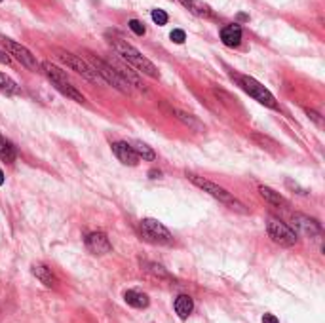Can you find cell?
<instances>
[{
    "mask_svg": "<svg viewBox=\"0 0 325 323\" xmlns=\"http://www.w3.org/2000/svg\"><path fill=\"white\" fill-rule=\"evenodd\" d=\"M110 46L114 48V52L118 56L122 57L124 61H128L132 66H135L139 72L150 76V78H160V72H158V68L154 66L152 61H148L137 48H134L132 44H128L126 40H122V38H110Z\"/></svg>",
    "mask_w": 325,
    "mask_h": 323,
    "instance_id": "6da1fadb",
    "label": "cell"
},
{
    "mask_svg": "<svg viewBox=\"0 0 325 323\" xmlns=\"http://www.w3.org/2000/svg\"><path fill=\"white\" fill-rule=\"evenodd\" d=\"M188 179H190L196 186H200L204 192H208V194H211L213 198H217L219 202H222L224 206H228L230 209H236L240 213H248L246 206H242L226 188H222V186H219V184H215V182H211V180H208V179H202L198 175H188Z\"/></svg>",
    "mask_w": 325,
    "mask_h": 323,
    "instance_id": "7a4b0ae2",
    "label": "cell"
},
{
    "mask_svg": "<svg viewBox=\"0 0 325 323\" xmlns=\"http://www.w3.org/2000/svg\"><path fill=\"white\" fill-rule=\"evenodd\" d=\"M266 230H268V236L272 238V242L282 247H293L296 244V240H298L295 230L289 226V224H286V222H282L280 218H274V217L268 218Z\"/></svg>",
    "mask_w": 325,
    "mask_h": 323,
    "instance_id": "3957f363",
    "label": "cell"
},
{
    "mask_svg": "<svg viewBox=\"0 0 325 323\" xmlns=\"http://www.w3.org/2000/svg\"><path fill=\"white\" fill-rule=\"evenodd\" d=\"M240 86L244 88V92H248L260 104H264L268 108H278L276 97L270 94L260 82H257L255 78H251V76H240Z\"/></svg>",
    "mask_w": 325,
    "mask_h": 323,
    "instance_id": "277c9868",
    "label": "cell"
},
{
    "mask_svg": "<svg viewBox=\"0 0 325 323\" xmlns=\"http://www.w3.org/2000/svg\"><path fill=\"white\" fill-rule=\"evenodd\" d=\"M141 234L148 242H152V244H160V246L173 244L172 232L164 226L160 220H156V218H143L141 220Z\"/></svg>",
    "mask_w": 325,
    "mask_h": 323,
    "instance_id": "5b68a950",
    "label": "cell"
},
{
    "mask_svg": "<svg viewBox=\"0 0 325 323\" xmlns=\"http://www.w3.org/2000/svg\"><path fill=\"white\" fill-rule=\"evenodd\" d=\"M58 57L65 63L67 66H70L72 70H76L80 76H84L86 80H90V82H103V78L97 74L96 68L90 65V63H86L82 57L74 56V54H68V52H63V50H59L58 52Z\"/></svg>",
    "mask_w": 325,
    "mask_h": 323,
    "instance_id": "8992f818",
    "label": "cell"
},
{
    "mask_svg": "<svg viewBox=\"0 0 325 323\" xmlns=\"http://www.w3.org/2000/svg\"><path fill=\"white\" fill-rule=\"evenodd\" d=\"M94 61V68H96V72L101 78H103V82L106 84H112V88H116L118 92H122V94H132V90H130V84L126 82L122 76L118 74L114 70V66L105 63L103 59H92Z\"/></svg>",
    "mask_w": 325,
    "mask_h": 323,
    "instance_id": "52a82bcc",
    "label": "cell"
},
{
    "mask_svg": "<svg viewBox=\"0 0 325 323\" xmlns=\"http://www.w3.org/2000/svg\"><path fill=\"white\" fill-rule=\"evenodd\" d=\"M2 44H4V48L10 52V56L16 57L21 65H25L29 70H38L40 65H38V61H36V57L32 56L25 46H21V44H18V42H14V40H10V38H2Z\"/></svg>",
    "mask_w": 325,
    "mask_h": 323,
    "instance_id": "ba28073f",
    "label": "cell"
},
{
    "mask_svg": "<svg viewBox=\"0 0 325 323\" xmlns=\"http://www.w3.org/2000/svg\"><path fill=\"white\" fill-rule=\"evenodd\" d=\"M291 224H293V230L302 234L306 238H316L322 234V224L312 217H306V215H300V213H295L291 217Z\"/></svg>",
    "mask_w": 325,
    "mask_h": 323,
    "instance_id": "9c48e42d",
    "label": "cell"
},
{
    "mask_svg": "<svg viewBox=\"0 0 325 323\" xmlns=\"http://www.w3.org/2000/svg\"><path fill=\"white\" fill-rule=\"evenodd\" d=\"M86 247L94 255H106L112 251V244L103 232H92L86 236Z\"/></svg>",
    "mask_w": 325,
    "mask_h": 323,
    "instance_id": "30bf717a",
    "label": "cell"
},
{
    "mask_svg": "<svg viewBox=\"0 0 325 323\" xmlns=\"http://www.w3.org/2000/svg\"><path fill=\"white\" fill-rule=\"evenodd\" d=\"M112 152L116 154V158L122 162L124 166H137L139 164V156L135 154L134 146L126 141H116L112 142Z\"/></svg>",
    "mask_w": 325,
    "mask_h": 323,
    "instance_id": "8fae6325",
    "label": "cell"
},
{
    "mask_svg": "<svg viewBox=\"0 0 325 323\" xmlns=\"http://www.w3.org/2000/svg\"><path fill=\"white\" fill-rule=\"evenodd\" d=\"M220 40H222V44L228 48H236L240 46V42H242V28L240 25H226V27H222L220 30Z\"/></svg>",
    "mask_w": 325,
    "mask_h": 323,
    "instance_id": "7c38bea8",
    "label": "cell"
},
{
    "mask_svg": "<svg viewBox=\"0 0 325 323\" xmlns=\"http://www.w3.org/2000/svg\"><path fill=\"white\" fill-rule=\"evenodd\" d=\"M32 274L36 276L46 287H58V278L52 272V268H48L46 264H34L32 266Z\"/></svg>",
    "mask_w": 325,
    "mask_h": 323,
    "instance_id": "4fadbf2b",
    "label": "cell"
},
{
    "mask_svg": "<svg viewBox=\"0 0 325 323\" xmlns=\"http://www.w3.org/2000/svg\"><path fill=\"white\" fill-rule=\"evenodd\" d=\"M40 66H42V72L52 80V84H63V82H68L67 74H65L61 68H58L56 65H52L50 61H44Z\"/></svg>",
    "mask_w": 325,
    "mask_h": 323,
    "instance_id": "5bb4252c",
    "label": "cell"
},
{
    "mask_svg": "<svg viewBox=\"0 0 325 323\" xmlns=\"http://www.w3.org/2000/svg\"><path fill=\"white\" fill-rule=\"evenodd\" d=\"M124 300L130 304V306H134V308H146V306L150 304V298H148L146 294L141 293V291H135V289L126 291Z\"/></svg>",
    "mask_w": 325,
    "mask_h": 323,
    "instance_id": "9a60e30c",
    "label": "cell"
},
{
    "mask_svg": "<svg viewBox=\"0 0 325 323\" xmlns=\"http://www.w3.org/2000/svg\"><path fill=\"white\" fill-rule=\"evenodd\" d=\"M192 310H194V302L188 294H181L175 298V312L181 320H186L192 314Z\"/></svg>",
    "mask_w": 325,
    "mask_h": 323,
    "instance_id": "2e32d148",
    "label": "cell"
},
{
    "mask_svg": "<svg viewBox=\"0 0 325 323\" xmlns=\"http://www.w3.org/2000/svg\"><path fill=\"white\" fill-rule=\"evenodd\" d=\"M258 192H260V196L266 200L268 204H272V206H278V208H287V206H289V202H287L280 192H276V190L268 188V186H258Z\"/></svg>",
    "mask_w": 325,
    "mask_h": 323,
    "instance_id": "e0dca14e",
    "label": "cell"
},
{
    "mask_svg": "<svg viewBox=\"0 0 325 323\" xmlns=\"http://www.w3.org/2000/svg\"><path fill=\"white\" fill-rule=\"evenodd\" d=\"M179 2H181L184 8L190 10L194 16H198V18H211L210 6H206L200 0H179Z\"/></svg>",
    "mask_w": 325,
    "mask_h": 323,
    "instance_id": "ac0fdd59",
    "label": "cell"
},
{
    "mask_svg": "<svg viewBox=\"0 0 325 323\" xmlns=\"http://www.w3.org/2000/svg\"><path fill=\"white\" fill-rule=\"evenodd\" d=\"M54 88L61 92L63 95H67L68 99H72V101H76V103H86V97L78 92L74 86H70V82H63V84H54Z\"/></svg>",
    "mask_w": 325,
    "mask_h": 323,
    "instance_id": "d6986e66",
    "label": "cell"
},
{
    "mask_svg": "<svg viewBox=\"0 0 325 323\" xmlns=\"http://www.w3.org/2000/svg\"><path fill=\"white\" fill-rule=\"evenodd\" d=\"M0 160L6 162V164H14L16 162V148L10 141H6L2 135H0Z\"/></svg>",
    "mask_w": 325,
    "mask_h": 323,
    "instance_id": "ffe728a7",
    "label": "cell"
},
{
    "mask_svg": "<svg viewBox=\"0 0 325 323\" xmlns=\"http://www.w3.org/2000/svg\"><path fill=\"white\" fill-rule=\"evenodd\" d=\"M173 112H175V116H177L182 124H186V126H188V128H192L194 132H204V124L198 122V120H196L192 114H186V112H182V110H173Z\"/></svg>",
    "mask_w": 325,
    "mask_h": 323,
    "instance_id": "44dd1931",
    "label": "cell"
},
{
    "mask_svg": "<svg viewBox=\"0 0 325 323\" xmlns=\"http://www.w3.org/2000/svg\"><path fill=\"white\" fill-rule=\"evenodd\" d=\"M132 146H134V150H135V154L139 156V160L143 158V160H148V162H152L154 158H156V152L150 148V146H146L144 142H130Z\"/></svg>",
    "mask_w": 325,
    "mask_h": 323,
    "instance_id": "7402d4cb",
    "label": "cell"
},
{
    "mask_svg": "<svg viewBox=\"0 0 325 323\" xmlns=\"http://www.w3.org/2000/svg\"><path fill=\"white\" fill-rule=\"evenodd\" d=\"M251 137H253V141L258 142L262 148H266V150H272V152H278V146H280V144H278L276 141H272L270 137H264V135H260V133H253Z\"/></svg>",
    "mask_w": 325,
    "mask_h": 323,
    "instance_id": "603a6c76",
    "label": "cell"
},
{
    "mask_svg": "<svg viewBox=\"0 0 325 323\" xmlns=\"http://www.w3.org/2000/svg\"><path fill=\"white\" fill-rule=\"evenodd\" d=\"M0 92H4V94H18L20 88H18V84L12 80L10 76L0 72Z\"/></svg>",
    "mask_w": 325,
    "mask_h": 323,
    "instance_id": "cb8c5ba5",
    "label": "cell"
},
{
    "mask_svg": "<svg viewBox=\"0 0 325 323\" xmlns=\"http://www.w3.org/2000/svg\"><path fill=\"white\" fill-rule=\"evenodd\" d=\"M150 18H152V21L156 25H166V23H168V14H166L164 10H152Z\"/></svg>",
    "mask_w": 325,
    "mask_h": 323,
    "instance_id": "d4e9b609",
    "label": "cell"
},
{
    "mask_svg": "<svg viewBox=\"0 0 325 323\" xmlns=\"http://www.w3.org/2000/svg\"><path fill=\"white\" fill-rule=\"evenodd\" d=\"M130 28L134 30V32H135V34H137V36H143L144 32H146V28H144V25H143V23H141V21H137V19H132V21H130Z\"/></svg>",
    "mask_w": 325,
    "mask_h": 323,
    "instance_id": "484cf974",
    "label": "cell"
},
{
    "mask_svg": "<svg viewBox=\"0 0 325 323\" xmlns=\"http://www.w3.org/2000/svg\"><path fill=\"white\" fill-rule=\"evenodd\" d=\"M170 38H172L175 44H182L186 40V34H184V30H181V28H175V30H172Z\"/></svg>",
    "mask_w": 325,
    "mask_h": 323,
    "instance_id": "4316f807",
    "label": "cell"
},
{
    "mask_svg": "<svg viewBox=\"0 0 325 323\" xmlns=\"http://www.w3.org/2000/svg\"><path fill=\"white\" fill-rule=\"evenodd\" d=\"M146 266H148V270H150V272H154L156 276L168 278V272H166V270H164V268H162L160 264H152V262H150V264H146Z\"/></svg>",
    "mask_w": 325,
    "mask_h": 323,
    "instance_id": "83f0119b",
    "label": "cell"
},
{
    "mask_svg": "<svg viewBox=\"0 0 325 323\" xmlns=\"http://www.w3.org/2000/svg\"><path fill=\"white\" fill-rule=\"evenodd\" d=\"M262 323H280V320H278L274 314H264L262 316Z\"/></svg>",
    "mask_w": 325,
    "mask_h": 323,
    "instance_id": "f1b7e54d",
    "label": "cell"
},
{
    "mask_svg": "<svg viewBox=\"0 0 325 323\" xmlns=\"http://www.w3.org/2000/svg\"><path fill=\"white\" fill-rule=\"evenodd\" d=\"M306 114H308V116H310L316 124H322V120H320V114H318V112H314V110H306Z\"/></svg>",
    "mask_w": 325,
    "mask_h": 323,
    "instance_id": "f546056e",
    "label": "cell"
},
{
    "mask_svg": "<svg viewBox=\"0 0 325 323\" xmlns=\"http://www.w3.org/2000/svg\"><path fill=\"white\" fill-rule=\"evenodd\" d=\"M148 175H150V179H158V177H162V171L150 170V171H148Z\"/></svg>",
    "mask_w": 325,
    "mask_h": 323,
    "instance_id": "4dcf8cb0",
    "label": "cell"
},
{
    "mask_svg": "<svg viewBox=\"0 0 325 323\" xmlns=\"http://www.w3.org/2000/svg\"><path fill=\"white\" fill-rule=\"evenodd\" d=\"M0 63H6V65H8V63H10V56L4 54V52H0Z\"/></svg>",
    "mask_w": 325,
    "mask_h": 323,
    "instance_id": "1f68e13d",
    "label": "cell"
},
{
    "mask_svg": "<svg viewBox=\"0 0 325 323\" xmlns=\"http://www.w3.org/2000/svg\"><path fill=\"white\" fill-rule=\"evenodd\" d=\"M4 184V173H2V170H0V186Z\"/></svg>",
    "mask_w": 325,
    "mask_h": 323,
    "instance_id": "d6a6232c",
    "label": "cell"
},
{
    "mask_svg": "<svg viewBox=\"0 0 325 323\" xmlns=\"http://www.w3.org/2000/svg\"><path fill=\"white\" fill-rule=\"evenodd\" d=\"M0 2H2V0H0Z\"/></svg>",
    "mask_w": 325,
    "mask_h": 323,
    "instance_id": "836d02e7",
    "label": "cell"
}]
</instances>
